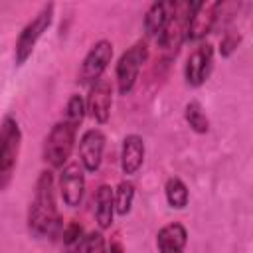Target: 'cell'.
I'll return each mask as SVG.
<instances>
[{"label":"cell","mask_w":253,"mask_h":253,"mask_svg":"<svg viewBox=\"0 0 253 253\" xmlns=\"http://www.w3.org/2000/svg\"><path fill=\"white\" fill-rule=\"evenodd\" d=\"M28 229L36 237H55L61 231V215L55 204L51 172L43 170L36 182L34 200L28 210Z\"/></svg>","instance_id":"6da1fadb"},{"label":"cell","mask_w":253,"mask_h":253,"mask_svg":"<svg viewBox=\"0 0 253 253\" xmlns=\"http://www.w3.org/2000/svg\"><path fill=\"white\" fill-rule=\"evenodd\" d=\"M22 146V130L14 117L6 115L0 123V190L12 184Z\"/></svg>","instance_id":"7a4b0ae2"},{"label":"cell","mask_w":253,"mask_h":253,"mask_svg":"<svg viewBox=\"0 0 253 253\" xmlns=\"http://www.w3.org/2000/svg\"><path fill=\"white\" fill-rule=\"evenodd\" d=\"M75 136H77V126H73L65 119L55 123L43 142V160L51 168H63L73 152Z\"/></svg>","instance_id":"3957f363"},{"label":"cell","mask_w":253,"mask_h":253,"mask_svg":"<svg viewBox=\"0 0 253 253\" xmlns=\"http://www.w3.org/2000/svg\"><path fill=\"white\" fill-rule=\"evenodd\" d=\"M194 6H196V2H174L172 4V12L166 20V26L160 32V36L156 38V42L164 53H168V55L176 53L178 47L186 42L188 22L194 12Z\"/></svg>","instance_id":"277c9868"},{"label":"cell","mask_w":253,"mask_h":253,"mask_svg":"<svg viewBox=\"0 0 253 253\" xmlns=\"http://www.w3.org/2000/svg\"><path fill=\"white\" fill-rule=\"evenodd\" d=\"M53 20V4H45L42 6V10L24 26V30L18 36L16 42V49H14V61L16 65H24L28 61V57L32 55L38 40L43 36V32L51 26Z\"/></svg>","instance_id":"5b68a950"},{"label":"cell","mask_w":253,"mask_h":253,"mask_svg":"<svg viewBox=\"0 0 253 253\" xmlns=\"http://www.w3.org/2000/svg\"><path fill=\"white\" fill-rule=\"evenodd\" d=\"M146 59H148V45H146L144 40H138L136 43H132L121 55V59L117 63V69H115L117 87H119L121 95H126V93L132 91V87L138 79V73H140Z\"/></svg>","instance_id":"8992f818"},{"label":"cell","mask_w":253,"mask_h":253,"mask_svg":"<svg viewBox=\"0 0 253 253\" xmlns=\"http://www.w3.org/2000/svg\"><path fill=\"white\" fill-rule=\"evenodd\" d=\"M111 59H113V43L109 40H99L83 57L77 73V83L93 85L95 81H99Z\"/></svg>","instance_id":"52a82bcc"},{"label":"cell","mask_w":253,"mask_h":253,"mask_svg":"<svg viewBox=\"0 0 253 253\" xmlns=\"http://www.w3.org/2000/svg\"><path fill=\"white\" fill-rule=\"evenodd\" d=\"M219 2H196L194 12L188 22L186 40L190 42H202L215 26L219 18Z\"/></svg>","instance_id":"ba28073f"},{"label":"cell","mask_w":253,"mask_h":253,"mask_svg":"<svg viewBox=\"0 0 253 253\" xmlns=\"http://www.w3.org/2000/svg\"><path fill=\"white\" fill-rule=\"evenodd\" d=\"M83 166L79 162H69L61 168L59 174V196L65 206L77 208L83 200L85 192V174Z\"/></svg>","instance_id":"9c48e42d"},{"label":"cell","mask_w":253,"mask_h":253,"mask_svg":"<svg viewBox=\"0 0 253 253\" xmlns=\"http://www.w3.org/2000/svg\"><path fill=\"white\" fill-rule=\"evenodd\" d=\"M213 67V47L210 43H200L186 61L184 67V75H186V83L190 87H200L208 81L210 73Z\"/></svg>","instance_id":"30bf717a"},{"label":"cell","mask_w":253,"mask_h":253,"mask_svg":"<svg viewBox=\"0 0 253 253\" xmlns=\"http://www.w3.org/2000/svg\"><path fill=\"white\" fill-rule=\"evenodd\" d=\"M91 119H95L97 123H107L111 117V107H113V85L109 79L101 77L99 81H95L89 89V97L85 103Z\"/></svg>","instance_id":"8fae6325"},{"label":"cell","mask_w":253,"mask_h":253,"mask_svg":"<svg viewBox=\"0 0 253 253\" xmlns=\"http://www.w3.org/2000/svg\"><path fill=\"white\" fill-rule=\"evenodd\" d=\"M105 134L99 128H89L81 134L79 140V164L87 172H97L103 162Z\"/></svg>","instance_id":"7c38bea8"},{"label":"cell","mask_w":253,"mask_h":253,"mask_svg":"<svg viewBox=\"0 0 253 253\" xmlns=\"http://www.w3.org/2000/svg\"><path fill=\"white\" fill-rule=\"evenodd\" d=\"M188 243V231L182 223L172 221L160 227L156 235V247L158 253H184Z\"/></svg>","instance_id":"4fadbf2b"},{"label":"cell","mask_w":253,"mask_h":253,"mask_svg":"<svg viewBox=\"0 0 253 253\" xmlns=\"http://www.w3.org/2000/svg\"><path fill=\"white\" fill-rule=\"evenodd\" d=\"M144 162V140L138 134H126L121 148V168L126 176H132L140 170Z\"/></svg>","instance_id":"5bb4252c"},{"label":"cell","mask_w":253,"mask_h":253,"mask_svg":"<svg viewBox=\"0 0 253 253\" xmlns=\"http://www.w3.org/2000/svg\"><path fill=\"white\" fill-rule=\"evenodd\" d=\"M115 215V198L113 188L107 184H101L95 194V219L99 229H109Z\"/></svg>","instance_id":"9a60e30c"},{"label":"cell","mask_w":253,"mask_h":253,"mask_svg":"<svg viewBox=\"0 0 253 253\" xmlns=\"http://www.w3.org/2000/svg\"><path fill=\"white\" fill-rule=\"evenodd\" d=\"M172 4L174 2H154L144 16V32L148 38H158L160 32L166 26V20L172 12Z\"/></svg>","instance_id":"2e32d148"},{"label":"cell","mask_w":253,"mask_h":253,"mask_svg":"<svg viewBox=\"0 0 253 253\" xmlns=\"http://www.w3.org/2000/svg\"><path fill=\"white\" fill-rule=\"evenodd\" d=\"M164 194H166V202H168L170 208L184 210L188 206L190 192H188V186L180 178H176V176L168 178L166 180V186H164Z\"/></svg>","instance_id":"e0dca14e"},{"label":"cell","mask_w":253,"mask_h":253,"mask_svg":"<svg viewBox=\"0 0 253 253\" xmlns=\"http://www.w3.org/2000/svg\"><path fill=\"white\" fill-rule=\"evenodd\" d=\"M85 229L79 221H69L65 227H63V247H65V253H81L83 251V245H85Z\"/></svg>","instance_id":"ac0fdd59"},{"label":"cell","mask_w":253,"mask_h":253,"mask_svg":"<svg viewBox=\"0 0 253 253\" xmlns=\"http://www.w3.org/2000/svg\"><path fill=\"white\" fill-rule=\"evenodd\" d=\"M184 119L190 125V128L194 132H198V134H206L210 130V121H208V117H206V113H204V109H202V105L198 101H190L186 105Z\"/></svg>","instance_id":"d6986e66"},{"label":"cell","mask_w":253,"mask_h":253,"mask_svg":"<svg viewBox=\"0 0 253 253\" xmlns=\"http://www.w3.org/2000/svg\"><path fill=\"white\" fill-rule=\"evenodd\" d=\"M113 198H115V211L119 215H126L132 208V200H134V186L128 180H123L117 190H113Z\"/></svg>","instance_id":"ffe728a7"},{"label":"cell","mask_w":253,"mask_h":253,"mask_svg":"<svg viewBox=\"0 0 253 253\" xmlns=\"http://www.w3.org/2000/svg\"><path fill=\"white\" fill-rule=\"evenodd\" d=\"M85 111H87V107H85V101L81 99V95H71L67 105H65V117L63 119L67 123H71L73 126H79L83 117H85Z\"/></svg>","instance_id":"44dd1931"},{"label":"cell","mask_w":253,"mask_h":253,"mask_svg":"<svg viewBox=\"0 0 253 253\" xmlns=\"http://www.w3.org/2000/svg\"><path fill=\"white\" fill-rule=\"evenodd\" d=\"M81 253H107V245H105V237L101 231H93L87 235L83 251Z\"/></svg>","instance_id":"7402d4cb"},{"label":"cell","mask_w":253,"mask_h":253,"mask_svg":"<svg viewBox=\"0 0 253 253\" xmlns=\"http://www.w3.org/2000/svg\"><path fill=\"white\" fill-rule=\"evenodd\" d=\"M239 42H241V36H239V34H231V32H227V34L221 38V42H219V51H221V55H223V57L231 55V53L237 49Z\"/></svg>","instance_id":"603a6c76"},{"label":"cell","mask_w":253,"mask_h":253,"mask_svg":"<svg viewBox=\"0 0 253 253\" xmlns=\"http://www.w3.org/2000/svg\"><path fill=\"white\" fill-rule=\"evenodd\" d=\"M107 253H125V249H123V243L115 237V239H111V243H109V247H107Z\"/></svg>","instance_id":"cb8c5ba5"}]
</instances>
